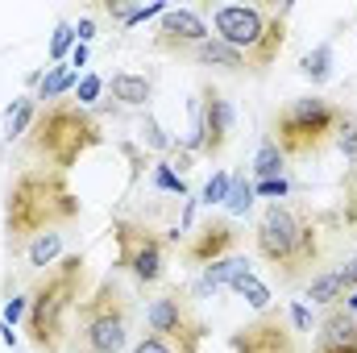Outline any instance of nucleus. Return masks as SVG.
Returning <instances> with one entry per match:
<instances>
[{"mask_svg":"<svg viewBox=\"0 0 357 353\" xmlns=\"http://www.w3.org/2000/svg\"><path fill=\"white\" fill-rule=\"evenodd\" d=\"M254 191H258V195H266L270 204H278V200H287V195H291V179H287V175H282V179H262Z\"/></svg>","mask_w":357,"mask_h":353,"instance_id":"31","label":"nucleus"},{"mask_svg":"<svg viewBox=\"0 0 357 353\" xmlns=\"http://www.w3.org/2000/svg\"><path fill=\"white\" fill-rule=\"evenodd\" d=\"M341 233H345L341 212L278 200L262 208L254 225V250L278 278V287H307L320 270H328Z\"/></svg>","mask_w":357,"mask_h":353,"instance_id":"1","label":"nucleus"},{"mask_svg":"<svg viewBox=\"0 0 357 353\" xmlns=\"http://www.w3.org/2000/svg\"><path fill=\"white\" fill-rule=\"evenodd\" d=\"M212 38V25L199 8H167L158 29H154V50L158 54H175V59H187L195 46H204Z\"/></svg>","mask_w":357,"mask_h":353,"instance_id":"13","label":"nucleus"},{"mask_svg":"<svg viewBox=\"0 0 357 353\" xmlns=\"http://www.w3.org/2000/svg\"><path fill=\"white\" fill-rule=\"evenodd\" d=\"M195 67H204V71H212V75H229V80H254V67L233 50V46H225L220 38H208L204 46H195L191 54H187Z\"/></svg>","mask_w":357,"mask_h":353,"instance_id":"15","label":"nucleus"},{"mask_svg":"<svg viewBox=\"0 0 357 353\" xmlns=\"http://www.w3.org/2000/svg\"><path fill=\"white\" fill-rule=\"evenodd\" d=\"M146 333H158V337H167L171 345H178L187 353H199V345L208 341V320L199 316L195 295L187 287L171 283L158 295H150V303H146Z\"/></svg>","mask_w":357,"mask_h":353,"instance_id":"9","label":"nucleus"},{"mask_svg":"<svg viewBox=\"0 0 357 353\" xmlns=\"http://www.w3.org/2000/svg\"><path fill=\"white\" fill-rule=\"evenodd\" d=\"M79 216H84V200L71 187V175L50 171V167H21L4 183V204H0L4 254L21 258L33 237L63 233Z\"/></svg>","mask_w":357,"mask_h":353,"instance_id":"2","label":"nucleus"},{"mask_svg":"<svg viewBox=\"0 0 357 353\" xmlns=\"http://www.w3.org/2000/svg\"><path fill=\"white\" fill-rule=\"evenodd\" d=\"M146 142H150L154 150H171V146H175V142H171V137L162 133V125H158L154 117H146Z\"/></svg>","mask_w":357,"mask_h":353,"instance_id":"36","label":"nucleus"},{"mask_svg":"<svg viewBox=\"0 0 357 353\" xmlns=\"http://www.w3.org/2000/svg\"><path fill=\"white\" fill-rule=\"evenodd\" d=\"M337 150H341V158L357 167V112L354 108H345V117H341V129H337V142H333Z\"/></svg>","mask_w":357,"mask_h":353,"instance_id":"25","label":"nucleus"},{"mask_svg":"<svg viewBox=\"0 0 357 353\" xmlns=\"http://www.w3.org/2000/svg\"><path fill=\"white\" fill-rule=\"evenodd\" d=\"M96 146H104V121L75 100L42 104L33 129L25 133V154L38 167L63 171V175H71L79 167V158L91 154Z\"/></svg>","mask_w":357,"mask_h":353,"instance_id":"4","label":"nucleus"},{"mask_svg":"<svg viewBox=\"0 0 357 353\" xmlns=\"http://www.w3.org/2000/svg\"><path fill=\"white\" fill-rule=\"evenodd\" d=\"M287 17H291V4H278V8L274 4H216L212 38L233 46L254 67V80H266L287 46Z\"/></svg>","mask_w":357,"mask_h":353,"instance_id":"5","label":"nucleus"},{"mask_svg":"<svg viewBox=\"0 0 357 353\" xmlns=\"http://www.w3.org/2000/svg\"><path fill=\"white\" fill-rule=\"evenodd\" d=\"M345 295H349V278H345V270L341 266H328V270H320L307 287H303V299H312L316 308H337V303H345Z\"/></svg>","mask_w":357,"mask_h":353,"instance_id":"17","label":"nucleus"},{"mask_svg":"<svg viewBox=\"0 0 357 353\" xmlns=\"http://www.w3.org/2000/svg\"><path fill=\"white\" fill-rule=\"evenodd\" d=\"M75 38L88 46L91 38H96V17H79V21H75Z\"/></svg>","mask_w":357,"mask_h":353,"instance_id":"37","label":"nucleus"},{"mask_svg":"<svg viewBox=\"0 0 357 353\" xmlns=\"http://www.w3.org/2000/svg\"><path fill=\"white\" fill-rule=\"evenodd\" d=\"M63 246H67V229L63 233H42V237H33L29 246H25V262H29V270H46V266H54L59 258H63Z\"/></svg>","mask_w":357,"mask_h":353,"instance_id":"21","label":"nucleus"},{"mask_svg":"<svg viewBox=\"0 0 357 353\" xmlns=\"http://www.w3.org/2000/svg\"><path fill=\"white\" fill-rule=\"evenodd\" d=\"M133 341V295L116 274L96 278L91 295L75 312L67 353H125Z\"/></svg>","mask_w":357,"mask_h":353,"instance_id":"6","label":"nucleus"},{"mask_svg":"<svg viewBox=\"0 0 357 353\" xmlns=\"http://www.w3.org/2000/svg\"><path fill=\"white\" fill-rule=\"evenodd\" d=\"M225 208H229L233 216H245V212L254 208V183H250L245 175H233L229 195H225Z\"/></svg>","mask_w":357,"mask_h":353,"instance_id":"26","label":"nucleus"},{"mask_svg":"<svg viewBox=\"0 0 357 353\" xmlns=\"http://www.w3.org/2000/svg\"><path fill=\"white\" fill-rule=\"evenodd\" d=\"M312 353H357V316L345 303L328 308V312L316 320Z\"/></svg>","mask_w":357,"mask_h":353,"instance_id":"14","label":"nucleus"},{"mask_svg":"<svg viewBox=\"0 0 357 353\" xmlns=\"http://www.w3.org/2000/svg\"><path fill=\"white\" fill-rule=\"evenodd\" d=\"M229 183H233V175H229V171H216V175L204 183V191H199V204H208V208L225 204V195H229Z\"/></svg>","mask_w":357,"mask_h":353,"instance_id":"28","label":"nucleus"},{"mask_svg":"<svg viewBox=\"0 0 357 353\" xmlns=\"http://www.w3.org/2000/svg\"><path fill=\"white\" fill-rule=\"evenodd\" d=\"M333 67H337V54H333L328 42H320L316 50H307V54L299 59V75H303L307 84H316V88L333 80Z\"/></svg>","mask_w":357,"mask_h":353,"instance_id":"22","label":"nucleus"},{"mask_svg":"<svg viewBox=\"0 0 357 353\" xmlns=\"http://www.w3.org/2000/svg\"><path fill=\"white\" fill-rule=\"evenodd\" d=\"M233 291H237V295H241V299H245V303H250V308L258 312V316L274 308V295H270V287H266V283L258 278V270H250V274H241V278L233 283Z\"/></svg>","mask_w":357,"mask_h":353,"instance_id":"23","label":"nucleus"},{"mask_svg":"<svg viewBox=\"0 0 357 353\" xmlns=\"http://www.w3.org/2000/svg\"><path fill=\"white\" fill-rule=\"evenodd\" d=\"M75 42H79L75 38V25L71 21H59L54 25V38H50V63H63V54L75 50Z\"/></svg>","mask_w":357,"mask_h":353,"instance_id":"27","label":"nucleus"},{"mask_svg":"<svg viewBox=\"0 0 357 353\" xmlns=\"http://www.w3.org/2000/svg\"><path fill=\"white\" fill-rule=\"evenodd\" d=\"M112 241H116V274H129L137 291H154L171 274V237L146 220L116 216L112 220Z\"/></svg>","mask_w":357,"mask_h":353,"instance_id":"8","label":"nucleus"},{"mask_svg":"<svg viewBox=\"0 0 357 353\" xmlns=\"http://www.w3.org/2000/svg\"><path fill=\"white\" fill-rule=\"evenodd\" d=\"M108 96L125 108H150L154 100V80L150 75H133V71H116L108 80Z\"/></svg>","mask_w":357,"mask_h":353,"instance_id":"18","label":"nucleus"},{"mask_svg":"<svg viewBox=\"0 0 357 353\" xmlns=\"http://www.w3.org/2000/svg\"><path fill=\"white\" fill-rule=\"evenodd\" d=\"M354 229H357V220H354Z\"/></svg>","mask_w":357,"mask_h":353,"instance_id":"41","label":"nucleus"},{"mask_svg":"<svg viewBox=\"0 0 357 353\" xmlns=\"http://www.w3.org/2000/svg\"><path fill=\"white\" fill-rule=\"evenodd\" d=\"M129 353H187V350L171 345V341H167V337H158V333H142V337L129 345Z\"/></svg>","mask_w":357,"mask_h":353,"instance_id":"29","label":"nucleus"},{"mask_svg":"<svg viewBox=\"0 0 357 353\" xmlns=\"http://www.w3.org/2000/svg\"><path fill=\"white\" fill-rule=\"evenodd\" d=\"M287 320H291V329H295L299 337L316 329V320H312V308H307V303H291V308H287Z\"/></svg>","mask_w":357,"mask_h":353,"instance_id":"30","label":"nucleus"},{"mask_svg":"<svg viewBox=\"0 0 357 353\" xmlns=\"http://www.w3.org/2000/svg\"><path fill=\"white\" fill-rule=\"evenodd\" d=\"M79 84V75L67 67V63H54V67H46V75L38 80V91H33V100L38 104H54V100H67V91Z\"/></svg>","mask_w":357,"mask_h":353,"instance_id":"20","label":"nucleus"},{"mask_svg":"<svg viewBox=\"0 0 357 353\" xmlns=\"http://www.w3.org/2000/svg\"><path fill=\"white\" fill-rule=\"evenodd\" d=\"M38 100L33 96H17L8 108H4V142H25V133L33 129V121H38Z\"/></svg>","mask_w":357,"mask_h":353,"instance_id":"19","label":"nucleus"},{"mask_svg":"<svg viewBox=\"0 0 357 353\" xmlns=\"http://www.w3.org/2000/svg\"><path fill=\"white\" fill-rule=\"evenodd\" d=\"M233 104L229 96L216 88V84H199V100L191 104V133L183 137V146L191 154H204V158H220L229 137H233Z\"/></svg>","mask_w":357,"mask_h":353,"instance_id":"10","label":"nucleus"},{"mask_svg":"<svg viewBox=\"0 0 357 353\" xmlns=\"http://www.w3.org/2000/svg\"><path fill=\"white\" fill-rule=\"evenodd\" d=\"M104 88H108V84H104L100 75H84V80L75 84V104H84V108H88V104H91V100H96Z\"/></svg>","mask_w":357,"mask_h":353,"instance_id":"32","label":"nucleus"},{"mask_svg":"<svg viewBox=\"0 0 357 353\" xmlns=\"http://www.w3.org/2000/svg\"><path fill=\"white\" fill-rule=\"evenodd\" d=\"M229 350L233 353H307L303 337L291 329L287 312H262L245 324H237L229 333Z\"/></svg>","mask_w":357,"mask_h":353,"instance_id":"12","label":"nucleus"},{"mask_svg":"<svg viewBox=\"0 0 357 353\" xmlns=\"http://www.w3.org/2000/svg\"><path fill=\"white\" fill-rule=\"evenodd\" d=\"M25 312H29V295H13L8 303H4V324L13 329V324H25Z\"/></svg>","mask_w":357,"mask_h":353,"instance_id":"34","label":"nucleus"},{"mask_svg":"<svg viewBox=\"0 0 357 353\" xmlns=\"http://www.w3.org/2000/svg\"><path fill=\"white\" fill-rule=\"evenodd\" d=\"M345 108L328 96H295L278 108H270L266 137L282 150V158H320L341 129Z\"/></svg>","mask_w":357,"mask_h":353,"instance_id":"7","label":"nucleus"},{"mask_svg":"<svg viewBox=\"0 0 357 353\" xmlns=\"http://www.w3.org/2000/svg\"><path fill=\"white\" fill-rule=\"evenodd\" d=\"M241 246H245L241 225H233V220H225V216H204V220L178 241V258H183V266H191V270H204V266L220 262V258H229V254H241Z\"/></svg>","mask_w":357,"mask_h":353,"instance_id":"11","label":"nucleus"},{"mask_svg":"<svg viewBox=\"0 0 357 353\" xmlns=\"http://www.w3.org/2000/svg\"><path fill=\"white\" fill-rule=\"evenodd\" d=\"M345 308H349V312L357 316V291H349V295H345Z\"/></svg>","mask_w":357,"mask_h":353,"instance_id":"40","label":"nucleus"},{"mask_svg":"<svg viewBox=\"0 0 357 353\" xmlns=\"http://www.w3.org/2000/svg\"><path fill=\"white\" fill-rule=\"evenodd\" d=\"M282 171H287V158H282V150H278L266 133H262V142H258V154H254V175H258V183H262V179H282Z\"/></svg>","mask_w":357,"mask_h":353,"instance_id":"24","label":"nucleus"},{"mask_svg":"<svg viewBox=\"0 0 357 353\" xmlns=\"http://www.w3.org/2000/svg\"><path fill=\"white\" fill-rule=\"evenodd\" d=\"M254 262L245 258V254H229V258H220V262L204 266L199 270V278H195V287H191V295H216V291H225V287H233L241 274H250Z\"/></svg>","mask_w":357,"mask_h":353,"instance_id":"16","label":"nucleus"},{"mask_svg":"<svg viewBox=\"0 0 357 353\" xmlns=\"http://www.w3.org/2000/svg\"><path fill=\"white\" fill-rule=\"evenodd\" d=\"M162 13H167V4H133V13L125 17V25H142V21L162 17Z\"/></svg>","mask_w":357,"mask_h":353,"instance_id":"35","label":"nucleus"},{"mask_svg":"<svg viewBox=\"0 0 357 353\" xmlns=\"http://www.w3.org/2000/svg\"><path fill=\"white\" fill-rule=\"evenodd\" d=\"M88 46H84V42H75V50H71V67H88Z\"/></svg>","mask_w":357,"mask_h":353,"instance_id":"38","label":"nucleus"},{"mask_svg":"<svg viewBox=\"0 0 357 353\" xmlns=\"http://www.w3.org/2000/svg\"><path fill=\"white\" fill-rule=\"evenodd\" d=\"M96 278L84 250L63 254L54 266H46L29 287V312H25V337L33 353H67L75 312L91 295Z\"/></svg>","mask_w":357,"mask_h":353,"instance_id":"3","label":"nucleus"},{"mask_svg":"<svg viewBox=\"0 0 357 353\" xmlns=\"http://www.w3.org/2000/svg\"><path fill=\"white\" fill-rule=\"evenodd\" d=\"M154 183H158L162 191H175V195H183V191H187V187H183V175H175V171H171V163H158Z\"/></svg>","mask_w":357,"mask_h":353,"instance_id":"33","label":"nucleus"},{"mask_svg":"<svg viewBox=\"0 0 357 353\" xmlns=\"http://www.w3.org/2000/svg\"><path fill=\"white\" fill-rule=\"evenodd\" d=\"M341 270H345V278H349V291H357V254L349 262H341Z\"/></svg>","mask_w":357,"mask_h":353,"instance_id":"39","label":"nucleus"}]
</instances>
